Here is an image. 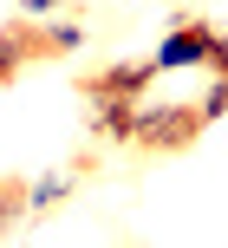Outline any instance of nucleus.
<instances>
[{
    "mask_svg": "<svg viewBox=\"0 0 228 248\" xmlns=\"http://www.w3.org/2000/svg\"><path fill=\"white\" fill-rule=\"evenodd\" d=\"M33 52H39V39H26V33H0V85H7V78L20 72Z\"/></svg>",
    "mask_w": 228,
    "mask_h": 248,
    "instance_id": "4",
    "label": "nucleus"
},
{
    "mask_svg": "<svg viewBox=\"0 0 228 248\" xmlns=\"http://www.w3.org/2000/svg\"><path fill=\"white\" fill-rule=\"evenodd\" d=\"M20 209H26V189L13 183V176H0V229H7V222H13Z\"/></svg>",
    "mask_w": 228,
    "mask_h": 248,
    "instance_id": "7",
    "label": "nucleus"
},
{
    "mask_svg": "<svg viewBox=\"0 0 228 248\" xmlns=\"http://www.w3.org/2000/svg\"><path fill=\"white\" fill-rule=\"evenodd\" d=\"M52 7H59V0H26V13H52Z\"/></svg>",
    "mask_w": 228,
    "mask_h": 248,
    "instance_id": "10",
    "label": "nucleus"
},
{
    "mask_svg": "<svg viewBox=\"0 0 228 248\" xmlns=\"http://www.w3.org/2000/svg\"><path fill=\"white\" fill-rule=\"evenodd\" d=\"M209 65H215V72H228V33H215V59H209Z\"/></svg>",
    "mask_w": 228,
    "mask_h": 248,
    "instance_id": "9",
    "label": "nucleus"
},
{
    "mask_svg": "<svg viewBox=\"0 0 228 248\" xmlns=\"http://www.w3.org/2000/svg\"><path fill=\"white\" fill-rule=\"evenodd\" d=\"M209 59H215V26H202V20L176 26V33L157 46V72H176V65H209Z\"/></svg>",
    "mask_w": 228,
    "mask_h": 248,
    "instance_id": "3",
    "label": "nucleus"
},
{
    "mask_svg": "<svg viewBox=\"0 0 228 248\" xmlns=\"http://www.w3.org/2000/svg\"><path fill=\"white\" fill-rule=\"evenodd\" d=\"M65 189H72V176H59V170H52V176H39V183L26 189V209H52Z\"/></svg>",
    "mask_w": 228,
    "mask_h": 248,
    "instance_id": "5",
    "label": "nucleus"
},
{
    "mask_svg": "<svg viewBox=\"0 0 228 248\" xmlns=\"http://www.w3.org/2000/svg\"><path fill=\"white\" fill-rule=\"evenodd\" d=\"M78 46H85V33H78L72 20H65V26H46V33H39V52H78Z\"/></svg>",
    "mask_w": 228,
    "mask_h": 248,
    "instance_id": "6",
    "label": "nucleus"
},
{
    "mask_svg": "<svg viewBox=\"0 0 228 248\" xmlns=\"http://www.w3.org/2000/svg\"><path fill=\"white\" fill-rule=\"evenodd\" d=\"M196 131H202L196 105H137L130 111V144H143V150H183V144H196Z\"/></svg>",
    "mask_w": 228,
    "mask_h": 248,
    "instance_id": "1",
    "label": "nucleus"
},
{
    "mask_svg": "<svg viewBox=\"0 0 228 248\" xmlns=\"http://www.w3.org/2000/svg\"><path fill=\"white\" fill-rule=\"evenodd\" d=\"M196 111H202V124L228 111V72H215V85H209V98H202V105H196Z\"/></svg>",
    "mask_w": 228,
    "mask_h": 248,
    "instance_id": "8",
    "label": "nucleus"
},
{
    "mask_svg": "<svg viewBox=\"0 0 228 248\" xmlns=\"http://www.w3.org/2000/svg\"><path fill=\"white\" fill-rule=\"evenodd\" d=\"M150 78H157V59H124V65H104V72H91V78H85V105H117V98H137Z\"/></svg>",
    "mask_w": 228,
    "mask_h": 248,
    "instance_id": "2",
    "label": "nucleus"
}]
</instances>
